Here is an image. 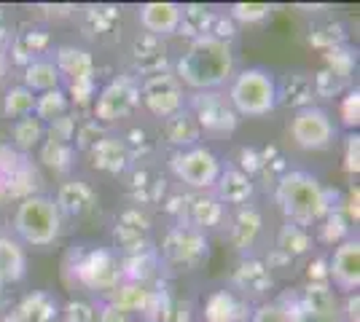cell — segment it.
I'll use <instances>...</instances> for the list:
<instances>
[{
  "label": "cell",
  "mask_w": 360,
  "mask_h": 322,
  "mask_svg": "<svg viewBox=\"0 0 360 322\" xmlns=\"http://www.w3.org/2000/svg\"><path fill=\"white\" fill-rule=\"evenodd\" d=\"M231 76H234L231 43L205 35L188 43L186 54L178 60L175 78L180 81V86H188L194 92H215Z\"/></svg>",
  "instance_id": "cell-1"
},
{
  "label": "cell",
  "mask_w": 360,
  "mask_h": 322,
  "mask_svg": "<svg viewBox=\"0 0 360 322\" xmlns=\"http://www.w3.org/2000/svg\"><path fill=\"white\" fill-rule=\"evenodd\" d=\"M274 199L280 204L288 223H296V226H304V229L312 226V223H320L333 210L330 191L323 188V183L317 180L315 175H309L304 169L285 172L277 180Z\"/></svg>",
  "instance_id": "cell-2"
},
{
  "label": "cell",
  "mask_w": 360,
  "mask_h": 322,
  "mask_svg": "<svg viewBox=\"0 0 360 322\" xmlns=\"http://www.w3.org/2000/svg\"><path fill=\"white\" fill-rule=\"evenodd\" d=\"M14 231L22 242L32 247H49L60 239L62 215L51 196H27L16 204Z\"/></svg>",
  "instance_id": "cell-3"
},
{
  "label": "cell",
  "mask_w": 360,
  "mask_h": 322,
  "mask_svg": "<svg viewBox=\"0 0 360 322\" xmlns=\"http://www.w3.org/2000/svg\"><path fill=\"white\" fill-rule=\"evenodd\" d=\"M229 102L237 116H266L277 107V81L264 67H248L231 81Z\"/></svg>",
  "instance_id": "cell-4"
},
{
  "label": "cell",
  "mask_w": 360,
  "mask_h": 322,
  "mask_svg": "<svg viewBox=\"0 0 360 322\" xmlns=\"http://www.w3.org/2000/svg\"><path fill=\"white\" fill-rule=\"evenodd\" d=\"M169 167L175 172L180 183H186L194 191H207L218 183L224 164L221 159L212 154L210 148L205 145H194V148H186V151H175L169 156Z\"/></svg>",
  "instance_id": "cell-5"
},
{
  "label": "cell",
  "mask_w": 360,
  "mask_h": 322,
  "mask_svg": "<svg viewBox=\"0 0 360 322\" xmlns=\"http://www.w3.org/2000/svg\"><path fill=\"white\" fill-rule=\"evenodd\" d=\"M205 258H207V236H205V231L194 229V226H186V223H178V226H172L165 234L162 258L159 261L169 263V266H178L183 271H191Z\"/></svg>",
  "instance_id": "cell-6"
},
{
  "label": "cell",
  "mask_w": 360,
  "mask_h": 322,
  "mask_svg": "<svg viewBox=\"0 0 360 322\" xmlns=\"http://www.w3.org/2000/svg\"><path fill=\"white\" fill-rule=\"evenodd\" d=\"M75 279L94 293H113L121 282V261L110 250H86L75 258Z\"/></svg>",
  "instance_id": "cell-7"
},
{
  "label": "cell",
  "mask_w": 360,
  "mask_h": 322,
  "mask_svg": "<svg viewBox=\"0 0 360 322\" xmlns=\"http://www.w3.org/2000/svg\"><path fill=\"white\" fill-rule=\"evenodd\" d=\"M137 105H140V83L132 76H121L94 97V121L113 123L127 119Z\"/></svg>",
  "instance_id": "cell-8"
},
{
  "label": "cell",
  "mask_w": 360,
  "mask_h": 322,
  "mask_svg": "<svg viewBox=\"0 0 360 322\" xmlns=\"http://www.w3.org/2000/svg\"><path fill=\"white\" fill-rule=\"evenodd\" d=\"M290 137L304 151H323L336 140V126L323 107L312 105L296 110V116L290 121Z\"/></svg>",
  "instance_id": "cell-9"
},
{
  "label": "cell",
  "mask_w": 360,
  "mask_h": 322,
  "mask_svg": "<svg viewBox=\"0 0 360 322\" xmlns=\"http://www.w3.org/2000/svg\"><path fill=\"white\" fill-rule=\"evenodd\" d=\"M140 100L156 119H169L186 107V94L175 76L159 73V76L143 78L140 83Z\"/></svg>",
  "instance_id": "cell-10"
},
{
  "label": "cell",
  "mask_w": 360,
  "mask_h": 322,
  "mask_svg": "<svg viewBox=\"0 0 360 322\" xmlns=\"http://www.w3.org/2000/svg\"><path fill=\"white\" fill-rule=\"evenodd\" d=\"M188 110L196 119V123L202 126V132H234L237 129V113L229 102V97L215 92H194L191 94V102Z\"/></svg>",
  "instance_id": "cell-11"
},
{
  "label": "cell",
  "mask_w": 360,
  "mask_h": 322,
  "mask_svg": "<svg viewBox=\"0 0 360 322\" xmlns=\"http://www.w3.org/2000/svg\"><path fill=\"white\" fill-rule=\"evenodd\" d=\"M328 285H336L342 293H358L360 288V242L358 236H349L342 245H336L328 258Z\"/></svg>",
  "instance_id": "cell-12"
},
{
  "label": "cell",
  "mask_w": 360,
  "mask_h": 322,
  "mask_svg": "<svg viewBox=\"0 0 360 322\" xmlns=\"http://www.w3.org/2000/svg\"><path fill=\"white\" fill-rule=\"evenodd\" d=\"M113 245L127 255H140L150 250V220L137 207L119 215L113 226Z\"/></svg>",
  "instance_id": "cell-13"
},
{
  "label": "cell",
  "mask_w": 360,
  "mask_h": 322,
  "mask_svg": "<svg viewBox=\"0 0 360 322\" xmlns=\"http://www.w3.org/2000/svg\"><path fill=\"white\" fill-rule=\"evenodd\" d=\"M234 290H240V298H261L264 293L271 290V269L258 258H245L237 266V271L231 276Z\"/></svg>",
  "instance_id": "cell-14"
},
{
  "label": "cell",
  "mask_w": 360,
  "mask_h": 322,
  "mask_svg": "<svg viewBox=\"0 0 360 322\" xmlns=\"http://www.w3.org/2000/svg\"><path fill=\"white\" fill-rule=\"evenodd\" d=\"M224 215H226V210L221 201L215 199L212 194H207V191H199V194L186 196V204H183V220H180V223L205 231V229L218 226V223L224 220Z\"/></svg>",
  "instance_id": "cell-15"
},
{
  "label": "cell",
  "mask_w": 360,
  "mask_h": 322,
  "mask_svg": "<svg viewBox=\"0 0 360 322\" xmlns=\"http://www.w3.org/2000/svg\"><path fill=\"white\" fill-rule=\"evenodd\" d=\"M215 188V199L221 204H231V207H248V201L253 199L255 183L248 172H242L240 167H229L221 172Z\"/></svg>",
  "instance_id": "cell-16"
},
{
  "label": "cell",
  "mask_w": 360,
  "mask_h": 322,
  "mask_svg": "<svg viewBox=\"0 0 360 322\" xmlns=\"http://www.w3.org/2000/svg\"><path fill=\"white\" fill-rule=\"evenodd\" d=\"M89 156L91 167L100 169V172H108V175H121L124 169L129 167V161H132L124 140L113 137V135H103V137L97 140L89 148Z\"/></svg>",
  "instance_id": "cell-17"
},
{
  "label": "cell",
  "mask_w": 360,
  "mask_h": 322,
  "mask_svg": "<svg viewBox=\"0 0 360 322\" xmlns=\"http://www.w3.org/2000/svg\"><path fill=\"white\" fill-rule=\"evenodd\" d=\"M248 301L234 290H215L205 301V322H248Z\"/></svg>",
  "instance_id": "cell-18"
},
{
  "label": "cell",
  "mask_w": 360,
  "mask_h": 322,
  "mask_svg": "<svg viewBox=\"0 0 360 322\" xmlns=\"http://www.w3.org/2000/svg\"><path fill=\"white\" fill-rule=\"evenodd\" d=\"M57 210L60 215H68V217H84L89 215L94 207H97V194L89 183L84 180H68V183L60 185L57 191Z\"/></svg>",
  "instance_id": "cell-19"
},
{
  "label": "cell",
  "mask_w": 360,
  "mask_h": 322,
  "mask_svg": "<svg viewBox=\"0 0 360 322\" xmlns=\"http://www.w3.org/2000/svg\"><path fill=\"white\" fill-rule=\"evenodd\" d=\"M132 60H135V67L140 76L150 78L159 76V73H167V48L162 43V38H156V35L143 32L140 38H135Z\"/></svg>",
  "instance_id": "cell-20"
},
{
  "label": "cell",
  "mask_w": 360,
  "mask_h": 322,
  "mask_svg": "<svg viewBox=\"0 0 360 322\" xmlns=\"http://www.w3.org/2000/svg\"><path fill=\"white\" fill-rule=\"evenodd\" d=\"M180 14H183V6L178 3H146L140 8V25L148 30V35L165 38L178 32Z\"/></svg>",
  "instance_id": "cell-21"
},
{
  "label": "cell",
  "mask_w": 360,
  "mask_h": 322,
  "mask_svg": "<svg viewBox=\"0 0 360 322\" xmlns=\"http://www.w3.org/2000/svg\"><path fill=\"white\" fill-rule=\"evenodd\" d=\"M162 135L165 140L175 148V151H186V148H194L199 145V137H202V126L196 123V119L191 116L188 107H183L180 113L165 119V126H162Z\"/></svg>",
  "instance_id": "cell-22"
},
{
  "label": "cell",
  "mask_w": 360,
  "mask_h": 322,
  "mask_svg": "<svg viewBox=\"0 0 360 322\" xmlns=\"http://www.w3.org/2000/svg\"><path fill=\"white\" fill-rule=\"evenodd\" d=\"M54 65L60 70V76H68L70 83H84V81H94V60L86 48L78 46H60Z\"/></svg>",
  "instance_id": "cell-23"
},
{
  "label": "cell",
  "mask_w": 360,
  "mask_h": 322,
  "mask_svg": "<svg viewBox=\"0 0 360 322\" xmlns=\"http://www.w3.org/2000/svg\"><path fill=\"white\" fill-rule=\"evenodd\" d=\"M312 100H315V86H312V78L304 73H288L283 83H277V105L304 110V107H312Z\"/></svg>",
  "instance_id": "cell-24"
},
{
  "label": "cell",
  "mask_w": 360,
  "mask_h": 322,
  "mask_svg": "<svg viewBox=\"0 0 360 322\" xmlns=\"http://www.w3.org/2000/svg\"><path fill=\"white\" fill-rule=\"evenodd\" d=\"M14 317L19 322H57L60 307H57L54 295H49V293H30L19 301Z\"/></svg>",
  "instance_id": "cell-25"
},
{
  "label": "cell",
  "mask_w": 360,
  "mask_h": 322,
  "mask_svg": "<svg viewBox=\"0 0 360 322\" xmlns=\"http://www.w3.org/2000/svg\"><path fill=\"white\" fill-rule=\"evenodd\" d=\"M27 271V255L11 236H0V285H14Z\"/></svg>",
  "instance_id": "cell-26"
},
{
  "label": "cell",
  "mask_w": 360,
  "mask_h": 322,
  "mask_svg": "<svg viewBox=\"0 0 360 322\" xmlns=\"http://www.w3.org/2000/svg\"><path fill=\"white\" fill-rule=\"evenodd\" d=\"M261 226H264V217H261V213L255 207H250V204L240 207L237 215H234V220H231V231H229L234 247H240V250L253 247L258 234H261Z\"/></svg>",
  "instance_id": "cell-27"
},
{
  "label": "cell",
  "mask_w": 360,
  "mask_h": 322,
  "mask_svg": "<svg viewBox=\"0 0 360 322\" xmlns=\"http://www.w3.org/2000/svg\"><path fill=\"white\" fill-rule=\"evenodd\" d=\"M159 255L148 250V253H140V255H127L124 261H121V279L124 282H137V285H146L150 288L148 282L150 279H156L159 274Z\"/></svg>",
  "instance_id": "cell-28"
},
{
  "label": "cell",
  "mask_w": 360,
  "mask_h": 322,
  "mask_svg": "<svg viewBox=\"0 0 360 322\" xmlns=\"http://www.w3.org/2000/svg\"><path fill=\"white\" fill-rule=\"evenodd\" d=\"M150 293H153V288L137 285V282H121L116 290L108 293V304L127 311V314H135V311L143 314L150 301Z\"/></svg>",
  "instance_id": "cell-29"
},
{
  "label": "cell",
  "mask_w": 360,
  "mask_h": 322,
  "mask_svg": "<svg viewBox=\"0 0 360 322\" xmlns=\"http://www.w3.org/2000/svg\"><path fill=\"white\" fill-rule=\"evenodd\" d=\"M60 70H57V65L54 60H32L27 67H25V83L22 86H27L32 94H44V92H51V89H60Z\"/></svg>",
  "instance_id": "cell-30"
},
{
  "label": "cell",
  "mask_w": 360,
  "mask_h": 322,
  "mask_svg": "<svg viewBox=\"0 0 360 322\" xmlns=\"http://www.w3.org/2000/svg\"><path fill=\"white\" fill-rule=\"evenodd\" d=\"M212 22H215V11H210L207 6H199V3H194V6H186V8H183L178 32H180V35H188L191 41H196V38L210 35Z\"/></svg>",
  "instance_id": "cell-31"
},
{
  "label": "cell",
  "mask_w": 360,
  "mask_h": 322,
  "mask_svg": "<svg viewBox=\"0 0 360 322\" xmlns=\"http://www.w3.org/2000/svg\"><path fill=\"white\" fill-rule=\"evenodd\" d=\"M46 137V123L38 121L35 116H25L11 126V145L16 151L27 154L32 148H38Z\"/></svg>",
  "instance_id": "cell-32"
},
{
  "label": "cell",
  "mask_w": 360,
  "mask_h": 322,
  "mask_svg": "<svg viewBox=\"0 0 360 322\" xmlns=\"http://www.w3.org/2000/svg\"><path fill=\"white\" fill-rule=\"evenodd\" d=\"M49 35L41 30H32V32H19L14 38V46H11V54H14V62L19 65H30L32 60H41L46 48H49Z\"/></svg>",
  "instance_id": "cell-33"
},
{
  "label": "cell",
  "mask_w": 360,
  "mask_h": 322,
  "mask_svg": "<svg viewBox=\"0 0 360 322\" xmlns=\"http://www.w3.org/2000/svg\"><path fill=\"white\" fill-rule=\"evenodd\" d=\"M277 250L285 253L288 258H299V255L312 250V236L304 226H296V223L285 220V226L277 234Z\"/></svg>",
  "instance_id": "cell-34"
},
{
  "label": "cell",
  "mask_w": 360,
  "mask_h": 322,
  "mask_svg": "<svg viewBox=\"0 0 360 322\" xmlns=\"http://www.w3.org/2000/svg\"><path fill=\"white\" fill-rule=\"evenodd\" d=\"M68 105H70L68 94L62 92V89H51V92H44L35 97V110H32V116H35L38 121L51 123V121H57V119H62V116H68Z\"/></svg>",
  "instance_id": "cell-35"
},
{
  "label": "cell",
  "mask_w": 360,
  "mask_h": 322,
  "mask_svg": "<svg viewBox=\"0 0 360 322\" xmlns=\"http://www.w3.org/2000/svg\"><path fill=\"white\" fill-rule=\"evenodd\" d=\"M35 97L38 94H32L27 86H11L6 97H3V113L8 116V119H25V116H32V110H35Z\"/></svg>",
  "instance_id": "cell-36"
},
{
  "label": "cell",
  "mask_w": 360,
  "mask_h": 322,
  "mask_svg": "<svg viewBox=\"0 0 360 322\" xmlns=\"http://www.w3.org/2000/svg\"><path fill=\"white\" fill-rule=\"evenodd\" d=\"M320 239L326 245H342L345 239H349V220H347L339 207H333L323 220H320Z\"/></svg>",
  "instance_id": "cell-37"
},
{
  "label": "cell",
  "mask_w": 360,
  "mask_h": 322,
  "mask_svg": "<svg viewBox=\"0 0 360 322\" xmlns=\"http://www.w3.org/2000/svg\"><path fill=\"white\" fill-rule=\"evenodd\" d=\"M73 156H75V148L68 145V142H51V140H46L44 148H41V161H44L46 167L54 169V172H68L70 164H73Z\"/></svg>",
  "instance_id": "cell-38"
},
{
  "label": "cell",
  "mask_w": 360,
  "mask_h": 322,
  "mask_svg": "<svg viewBox=\"0 0 360 322\" xmlns=\"http://www.w3.org/2000/svg\"><path fill=\"white\" fill-rule=\"evenodd\" d=\"M293 317H296V311L285 307V301H269V304H261L255 311H250L248 322H293Z\"/></svg>",
  "instance_id": "cell-39"
},
{
  "label": "cell",
  "mask_w": 360,
  "mask_h": 322,
  "mask_svg": "<svg viewBox=\"0 0 360 322\" xmlns=\"http://www.w3.org/2000/svg\"><path fill=\"white\" fill-rule=\"evenodd\" d=\"M271 14L269 3H234L229 19L231 22H245V25H255V22H264Z\"/></svg>",
  "instance_id": "cell-40"
},
{
  "label": "cell",
  "mask_w": 360,
  "mask_h": 322,
  "mask_svg": "<svg viewBox=\"0 0 360 322\" xmlns=\"http://www.w3.org/2000/svg\"><path fill=\"white\" fill-rule=\"evenodd\" d=\"M140 204H150L165 196V180L162 177H148V175H137L135 177V194H132Z\"/></svg>",
  "instance_id": "cell-41"
},
{
  "label": "cell",
  "mask_w": 360,
  "mask_h": 322,
  "mask_svg": "<svg viewBox=\"0 0 360 322\" xmlns=\"http://www.w3.org/2000/svg\"><path fill=\"white\" fill-rule=\"evenodd\" d=\"M352 67H355V57L347 51V48L336 46L328 51V70L333 73V76H339L342 81H345L349 73H352Z\"/></svg>",
  "instance_id": "cell-42"
},
{
  "label": "cell",
  "mask_w": 360,
  "mask_h": 322,
  "mask_svg": "<svg viewBox=\"0 0 360 322\" xmlns=\"http://www.w3.org/2000/svg\"><path fill=\"white\" fill-rule=\"evenodd\" d=\"M191 304L188 301H180V298H167L165 309L159 314V322H191Z\"/></svg>",
  "instance_id": "cell-43"
},
{
  "label": "cell",
  "mask_w": 360,
  "mask_h": 322,
  "mask_svg": "<svg viewBox=\"0 0 360 322\" xmlns=\"http://www.w3.org/2000/svg\"><path fill=\"white\" fill-rule=\"evenodd\" d=\"M46 137L51 140V142H68V145H73L70 140L75 137V121L70 116H62L57 121H51L46 126Z\"/></svg>",
  "instance_id": "cell-44"
},
{
  "label": "cell",
  "mask_w": 360,
  "mask_h": 322,
  "mask_svg": "<svg viewBox=\"0 0 360 322\" xmlns=\"http://www.w3.org/2000/svg\"><path fill=\"white\" fill-rule=\"evenodd\" d=\"M312 86H315L317 97H336V94L345 89V81L339 76H333L330 70H323L312 78Z\"/></svg>",
  "instance_id": "cell-45"
},
{
  "label": "cell",
  "mask_w": 360,
  "mask_h": 322,
  "mask_svg": "<svg viewBox=\"0 0 360 322\" xmlns=\"http://www.w3.org/2000/svg\"><path fill=\"white\" fill-rule=\"evenodd\" d=\"M60 314L62 322H97V311L86 301H70Z\"/></svg>",
  "instance_id": "cell-46"
},
{
  "label": "cell",
  "mask_w": 360,
  "mask_h": 322,
  "mask_svg": "<svg viewBox=\"0 0 360 322\" xmlns=\"http://www.w3.org/2000/svg\"><path fill=\"white\" fill-rule=\"evenodd\" d=\"M100 137H103V126L97 121H86L81 123V126H75L73 140H75V148H81V151H89Z\"/></svg>",
  "instance_id": "cell-47"
},
{
  "label": "cell",
  "mask_w": 360,
  "mask_h": 322,
  "mask_svg": "<svg viewBox=\"0 0 360 322\" xmlns=\"http://www.w3.org/2000/svg\"><path fill=\"white\" fill-rule=\"evenodd\" d=\"M342 119L349 129H355L360 123V92L358 89H352V92H347V97L342 100Z\"/></svg>",
  "instance_id": "cell-48"
},
{
  "label": "cell",
  "mask_w": 360,
  "mask_h": 322,
  "mask_svg": "<svg viewBox=\"0 0 360 322\" xmlns=\"http://www.w3.org/2000/svg\"><path fill=\"white\" fill-rule=\"evenodd\" d=\"M345 169L349 175H358L360 172V135H349L347 137V148H345Z\"/></svg>",
  "instance_id": "cell-49"
},
{
  "label": "cell",
  "mask_w": 360,
  "mask_h": 322,
  "mask_svg": "<svg viewBox=\"0 0 360 322\" xmlns=\"http://www.w3.org/2000/svg\"><path fill=\"white\" fill-rule=\"evenodd\" d=\"M89 22H91V27L97 32H103V30H110L113 27V22H116V8H91L89 14Z\"/></svg>",
  "instance_id": "cell-50"
},
{
  "label": "cell",
  "mask_w": 360,
  "mask_h": 322,
  "mask_svg": "<svg viewBox=\"0 0 360 322\" xmlns=\"http://www.w3.org/2000/svg\"><path fill=\"white\" fill-rule=\"evenodd\" d=\"M70 94H73L75 105H89L94 97V81H84V83H70Z\"/></svg>",
  "instance_id": "cell-51"
},
{
  "label": "cell",
  "mask_w": 360,
  "mask_h": 322,
  "mask_svg": "<svg viewBox=\"0 0 360 322\" xmlns=\"http://www.w3.org/2000/svg\"><path fill=\"white\" fill-rule=\"evenodd\" d=\"M97 322H135V317L127 314V311H121V309L110 307V304H105V307L97 311Z\"/></svg>",
  "instance_id": "cell-52"
},
{
  "label": "cell",
  "mask_w": 360,
  "mask_h": 322,
  "mask_svg": "<svg viewBox=\"0 0 360 322\" xmlns=\"http://www.w3.org/2000/svg\"><path fill=\"white\" fill-rule=\"evenodd\" d=\"M16 159H19V156H16L14 151H11V145H6V142L0 140V175H6L8 169L14 167Z\"/></svg>",
  "instance_id": "cell-53"
},
{
  "label": "cell",
  "mask_w": 360,
  "mask_h": 322,
  "mask_svg": "<svg viewBox=\"0 0 360 322\" xmlns=\"http://www.w3.org/2000/svg\"><path fill=\"white\" fill-rule=\"evenodd\" d=\"M347 322H360V314H358V309H360V295L358 293H349L347 295Z\"/></svg>",
  "instance_id": "cell-54"
},
{
  "label": "cell",
  "mask_w": 360,
  "mask_h": 322,
  "mask_svg": "<svg viewBox=\"0 0 360 322\" xmlns=\"http://www.w3.org/2000/svg\"><path fill=\"white\" fill-rule=\"evenodd\" d=\"M8 41H11L8 25H6V19H3V14H0V48H3V43H8Z\"/></svg>",
  "instance_id": "cell-55"
},
{
  "label": "cell",
  "mask_w": 360,
  "mask_h": 322,
  "mask_svg": "<svg viewBox=\"0 0 360 322\" xmlns=\"http://www.w3.org/2000/svg\"><path fill=\"white\" fill-rule=\"evenodd\" d=\"M6 70H8V57H6V51L0 48V81L6 76Z\"/></svg>",
  "instance_id": "cell-56"
},
{
  "label": "cell",
  "mask_w": 360,
  "mask_h": 322,
  "mask_svg": "<svg viewBox=\"0 0 360 322\" xmlns=\"http://www.w3.org/2000/svg\"><path fill=\"white\" fill-rule=\"evenodd\" d=\"M3 322H19V320H16L14 314H8V317H6V320H3Z\"/></svg>",
  "instance_id": "cell-57"
},
{
  "label": "cell",
  "mask_w": 360,
  "mask_h": 322,
  "mask_svg": "<svg viewBox=\"0 0 360 322\" xmlns=\"http://www.w3.org/2000/svg\"><path fill=\"white\" fill-rule=\"evenodd\" d=\"M0 288H3V285H0Z\"/></svg>",
  "instance_id": "cell-58"
},
{
  "label": "cell",
  "mask_w": 360,
  "mask_h": 322,
  "mask_svg": "<svg viewBox=\"0 0 360 322\" xmlns=\"http://www.w3.org/2000/svg\"><path fill=\"white\" fill-rule=\"evenodd\" d=\"M0 194H3V191H0Z\"/></svg>",
  "instance_id": "cell-59"
}]
</instances>
